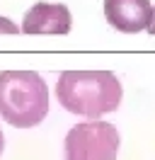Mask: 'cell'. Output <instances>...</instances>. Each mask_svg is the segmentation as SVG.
I'll list each match as a JSON object with an SVG mask.
<instances>
[{
    "label": "cell",
    "instance_id": "cell-8",
    "mask_svg": "<svg viewBox=\"0 0 155 160\" xmlns=\"http://www.w3.org/2000/svg\"><path fill=\"white\" fill-rule=\"evenodd\" d=\"M2 148H5V136H2V131H0V155H2Z\"/></svg>",
    "mask_w": 155,
    "mask_h": 160
},
{
    "label": "cell",
    "instance_id": "cell-7",
    "mask_svg": "<svg viewBox=\"0 0 155 160\" xmlns=\"http://www.w3.org/2000/svg\"><path fill=\"white\" fill-rule=\"evenodd\" d=\"M150 34H155V8H153V20H150V27H148Z\"/></svg>",
    "mask_w": 155,
    "mask_h": 160
},
{
    "label": "cell",
    "instance_id": "cell-4",
    "mask_svg": "<svg viewBox=\"0 0 155 160\" xmlns=\"http://www.w3.org/2000/svg\"><path fill=\"white\" fill-rule=\"evenodd\" d=\"M104 17L114 29L136 34L150 27L153 5L150 0H104Z\"/></svg>",
    "mask_w": 155,
    "mask_h": 160
},
{
    "label": "cell",
    "instance_id": "cell-1",
    "mask_svg": "<svg viewBox=\"0 0 155 160\" xmlns=\"http://www.w3.org/2000/svg\"><path fill=\"white\" fill-rule=\"evenodd\" d=\"M56 97L66 112L92 121L119 109L124 88L112 70H63L56 82Z\"/></svg>",
    "mask_w": 155,
    "mask_h": 160
},
{
    "label": "cell",
    "instance_id": "cell-5",
    "mask_svg": "<svg viewBox=\"0 0 155 160\" xmlns=\"http://www.w3.org/2000/svg\"><path fill=\"white\" fill-rule=\"evenodd\" d=\"M70 10L63 2H37L22 20L24 34H68L70 32Z\"/></svg>",
    "mask_w": 155,
    "mask_h": 160
},
{
    "label": "cell",
    "instance_id": "cell-6",
    "mask_svg": "<svg viewBox=\"0 0 155 160\" xmlns=\"http://www.w3.org/2000/svg\"><path fill=\"white\" fill-rule=\"evenodd\" d=\"M17 32H22L15 24L12 20H8V17H0V34H17Z\"/></svg>",
    "mask_w": 155,
    "mask_h": 160
},
{
    "label": "cell",
    "instance_id": "cell-2",
    "mask_svg": "<svg viewBox=\"0 0 155 160\" xmlns=\"http://www.w3.org/2000/svg\"><path fill=\"white\" fill-rule=\"evenodd\" d=\"M48 114V88L37 70L0 73V117L10 126L32 129Z\"/></svg>",
    "mask_w": 155,
    "mask_h": 160
},
{
    "label": "cell",
    "instance_id": "cell-3",
    "mask_svg": "<svg viewBox=\"0 0 155 160\" xmlns=\"http://www.w3.org/2000/svg\"><path fill=\"white\" fill-rule=\"evenodd\" d=\"M121 136L114 124L102 119L75 124L66 133L63 158L66 160H116Z\"/></svg>",
    "mask_w": 155,
    "mask_h": 160
}]
</instances>
